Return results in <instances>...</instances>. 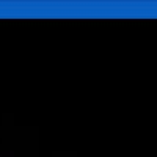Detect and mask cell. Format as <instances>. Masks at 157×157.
<instances>
[]
</instances>
